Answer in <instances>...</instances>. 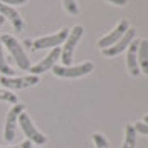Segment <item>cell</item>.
Wrapping results in <instances>:
<instances>
[{
  "instance_id": "cell-5",
  "label": "cell",
  "mask_w": 148,
  "mask_h": 148,
  "mask_svg": "<svg viewBox=\"0 0 148 148\" xmlns=\"http://www.w3.org/2000/svg\"><path fill=\"white\" fill-rule=\"evenodd\" d=\"M25 112V105L22 103H15L14 108H10L5 118V127H3V136L7 141H12L17 133V121H18V115Z\"/></svg>"
},
{
  "instance_id": "cell-16",
  "label": "cell",
  "mask_w": 148,
  "mask_h": 148,
  "mask_svg": "<svg viewBox=\"0 0 148 148\" xmlns=\"http://www.w3.org/2000/svg\"><path fill=\"white\" fill-rule=\"evenodd\" d=\"M92 140H93V143H95V148H110L108 140L101 133H93L92 135Z\"/></svg>"
},
{
  "instance_id": "cell-23",
  "label": "cell",
  "mask_w": 148,
  "mask_h": 148,
  "mask_svg": "<svg viewBox=\"0 0 148 148\" xmlns=\"http://www.w3.org/2000/svg\"><path fill=\"white\" fill-rule=\"evenodd\" d=\"M3 20H5V18H3V17H2V15H0V27H2V25H3Z\"/></svg>"
},
{
  "instance_id": "cell-20",
  "label": "cell",
  "mask_w": 148,
  "mask_h": 148,
  "mask_svg": "<svg viewBox=\"0 0 148 148\" xmlns=\"http://www.w3.org/2000/svg\"><path fill=\"white\" fill-rule=\"evenodd\" d=\"M27 0H0V3H5V5H22V3H25Z\"/></svg>"
},
{
  "instance_id": "cell-17",
  "label": "cell",
  "mask_w": 148,
  "mask_h": 148,
  "mask_svg": "<svg viewBox=\"0 0 148 148\" xmlns=\"http://www.w3.org/2000/svg\"><path fill=\"white\" fill-rule=\"evenodd\" d=\"M63 7H65V10L68 14H72V15H78V12H80L75 0H63Z\"/></svg>"
},
{
  "instance_id": "cell-10",
  "label": "cell",
  "mask_w": 148,
  "mask_h": 148,
  "mask_svg": "<svg viewBox=\"0 0 148 148\" xmlns=\"http://www.w3.org/2000/svg\"><path fill=\"white\" fill-rule=\"evenodd\" d=\"M135 35H136L135 28H128L127 34L123 35V37H121L116 43H113L112 47L105 48V50H101V55H103V57H115V55L121 53V52H123V50H127L128 45L135 40Z\"/></svg>"
},
{
  "instance_id": "cell-3",
  "label": "cell",
  "mask_w": 148,
  "mask_h": 148,
  "mask_svg": "<svg viewBox=\"0 0 148 148\" xmlns=\"http://www.w3.org/2000/svg\"><path fill=\"white\" fill-rule=\"evenodd\" d=\"M55 77H62V78H78V77H85V75L93 72V63L92 62H83L80 65H70V67H63V65H55L52 68Z\"/></svg>"
},
{
  "instance_id": "cell-8",
  "label": "cell",
  "mask_w": 148,
  "mask_h": 148,
  "mask_svg": "<svg viewBox=\"0 0 148 148\" xmlns=\"http://www.w3.org/2000/svg\"><path fill=\"white\" fill-rule=\"evenodd\" d=\"M38 83V75L28 77H0V85L5 88H27Z\"/></svg>"
},
{
  "instance_id": "cell-24",
  "label": "cell",
  "mask_w": 148,
  "mask_h": 148,
  "mask_svg": "<svg viewBox=\"0 0 148 148\" xmlns=\"http://www.w3.org/2000/svg\"><path fill=\"white\" fill-rule=\"evenodd\" d=\"M143 123H147V125H148V115H145V118H143Z\"/></svg>"
},
{
  "instance_id": "cell-12",
  "label": "cell",
  "mask_w": 148,
  "mask_h": 148,
  "mask_svg": "<svg viewBox=\"0 0 148 148\" xmlns=\"http://www.w3.org/2000/svg\"><path fill=\"white\" fill-rule=\"evenodd\" d=\"M0 15H2L3 18H8V20L12 22V25H14V28L17 32H22V30H23V20H22L20 14H18L14 7L5 5V3H0Z\"/></svg>"
},
{
  "instance_id": "cell-9",
  "label": "cell",
  "mask_w": 148,
  "mask_h": 148,
  "mask_svg": "<svg viewBox=\"0 0 148 148\" xmlns=\"http://www.w3.org/2000/svg\"><path fill=\"white\" fill-rule=\"evenodd\" d=\"M60 53H62V48L60 47H55L52 48V52L43 58L42 62H38L37 65H34V67L28 68V72H30V75H38V73H43V72H47V70H52V68L55 67V63H57V60L60 58Z\"/></svg>"
},
{
  "instance_id": "cell-1",
  "label": "cell",
  "mask_w": 148,
  "mask_h": 148,
  "mask_svg": "<svg viewBox=\"0 0 148 148\" xmlns=\"http://www.w3.org/2000/svg\"><path fill=\"white\" fill-rule=\"evenodd\" d=\"M83 37V27L82 25H75L70 32H68L67 40L63 42V48H62V63L63 67H70L72 65V60H73V50L77 47V43L80 42V38Z\"/></svg>"
},
{
  "instance_id": "cell-15",
  "label": "cell",
  "mask_w": 148,
  "mask_h": 148,
  "mask_svg": "<svg viewBox=\"0 0 148 148\" xmlns=\"http://www.w3.org/2000/svg\"><path fill=\"white\" fill-rule=\"evenodd\" d=\"M0 73H2V77H14V70L8 67L7 60L3 57V47H2V43H0Z\"/></svg>"
},
{
  "instance_id": "cell-2",
  "label": "cell",
  "mask_w": 148,
  "mask_h": 148,
  "mask_svg": "<svg viewBox=\"0 0 148 148\" xmlns=\"http://www.w3.org/2000/svg\"><path fill=\"white\" fill-rule=\"evenodd\" d=\"M0 43H3V45L7 47V50L12 53V57H14L15 62H17V65H18L22 70H28V68H30V60H28L27 53L23 52L22 45L17 42V38H14L12 35H8V34H3L0 37Z\"/></svg>"
},
{
  "instance_id": "cell-14",
  "label": "cell",
  "mask_w": 148,
  "mask_h": 148,
  "mask_svg": "<svg viewBox=\"0 0 148 148\" xmlns=\"http://www.w3.org/2000/svg\"><path fill=\"white\" fill-rule=\"evenodd\" d=\"M121 148H136V130L132 123L125 127V140Z\"/></svg>"
},
{
  "instance_id": "cell-7",
  "label": "cell",
  "mask_w": 148,
  "mask_h": 148,
  "mask_svg": "<svg viewBox=\"0 0 148 148\" xmlns=\"http://www.w3.org/2000/svg\"><path fill=\"white\" fill-rule=\"evenodd\" d=\"M128 28H130V25H128V20H125V18H123V20H121L120 23H118V25H116V27H115L112 32H110V34L105 35V37H101L100 40L97 42L98 48H100V50H105V48L112 47L113 43H116V42L120 40L123 35L127 34Z\"/></svg>"
},
{
  "instance_id": "cell-22",
  "label": "cell",
  "mask_w": 148,
  "mask_h": 148,
  "mask_svg": "<svg viewBox=\"0 0 148 148\" xmlns=\"http://www.w3.org/2000/svg\"><path fill=\"white\" fill-rule=\"evenodd\" d=\"M110 3H113V5H125L127 3V0H107Z\"/></svg>"
},
{
  "instance_id": "cell-11",
  "label": "cell",
  "mask_w": 148,
  "mask_h": 148,
  "mask_svg": "<svg viewBox=\"0 0 148 148\" xmlns=\"http://www.w3.org/2000/svg\"><path fill=\"white\" fill-rule=\"evenodd\" d=\"M138 43L140 40H133L130 45H128V52H127V67H128V72L130 75H136L140 73V67H138V58H136V52H138Z\"/></svg>"
},
{
  "instance_id": "cell-18",
  "label": "cell",
  "mask_w": 148,
  "mask_h": 148,
  "mask_svg": "<svg viewBox=\"0 0 148 148\" xmlns=\"http://www.w3.org/2000/svg\"><path fill=\"white\" fill-rule=\"evenodd\" d=\"M0 100L8 101V103H17V97L8 90H0Z\"/></svg>"
},
{
  "instance_id": "cell-13",
  "label": "cell",
  "mask_w": 148,
  "mask_h": 148,
  "mask_svg": "<svg viewBox=\"0 0 148 148\" xmlns=\"http://www.w3.org/2000/svg\"><path fill=\"white\" fill-rule=\"evenodd\" d=\"M136 58H138L140 72L148 75V40H140V43H138V52H136Z\"/></svg>"
},
{
  "instance_id": "cell-6",
  "label": "cell",
  "mask_w": 148,
  "mask_h": 148,
  "mask_svg": "<svg viewBox=\"0 0 148 148\" xmlns=\"http://www.w3.org/2000/svg\"><path fill=\"white\" fill-rule=\"evenodd\" d=\"M68 28H62L58 34L55 35H48V37H40V38H37V40L32 42V45H30V48L32 50H40V48H48V47H58L60 43H63V42L67 40L68 37Z\"/></svg>"
},
{
  "instance_id": "cell-4",
  "label": "cell",
  "mask_w": 148,
  "mask_h": 148,
  "mask_svg": "<svg viewBox=\"0 0 148 148\" xmlns=\"http://www.w3.org/2000/svg\"><path fill=\"white\" fill-rule=\"evenodd\" d=\"M18 125H20V128L23 130L25 136H27L32 143H35V145H43V143H47V136H43V133H40V132L35 128L32 118H30L25 112H22V113L18 115Z\"/></svg>"
},
{
  "instance_id": "cell-21",
  "label": "cell",
  "mask_w": 148,
  "mask_h": 148,
  "mask_svg": "<svg viewBox=\"0 0 148 148\" xmlns=\"http://www.w3.org/2000/svg\"><path fill=\"white\" fill-rule=\"evenodd\" d=\"M7 148H32V141L27 140V141H23V143H20V145H17V147H7Z\"/></svg>"
},
{
  "instance_id": "cell-19",
  "label": "cell",
  "mask_w": 148,
  "mask_h": 148,
  "mask_svg": "<svg viewBox=\"0 0 148 148\" xmlns=\"http://www.w3.org/2000/svg\"><path fill=\"white\" fill-rule=\"evenodd\" d=\"M133 127H135V130H136L138 133L148 135V125H147V123H143V121H138V123H135Z\"/></svg>"
}]
</instances>
